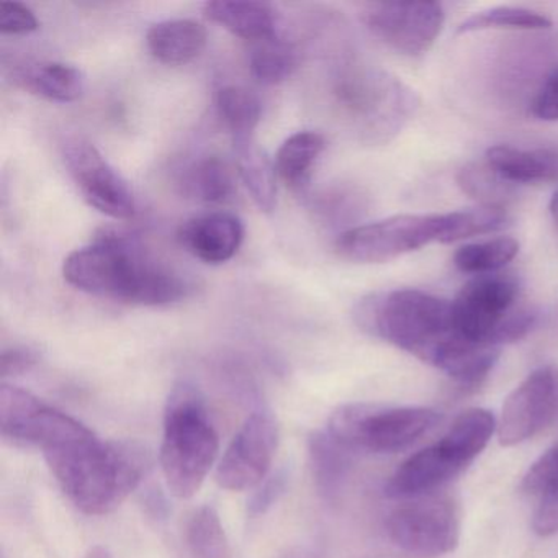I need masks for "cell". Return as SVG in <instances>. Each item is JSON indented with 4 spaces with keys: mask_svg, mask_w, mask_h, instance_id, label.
Instances as JSON below:
<instances>
[{
    "mask_svg": "<svg viewBox=\"0 0 558 558\" xmlns=\"http://www.w3.org/2000/svg\"><path fill=\"white\" fill-rule=\"evenodd\" d=\"M207 38L204 25L191 19H174L153 25L146 34V47L159 63L182 66L201 57Z\"/></svg>",
    "mask_w": 558,
    "mask_h": 558,
    "instance_id": "cell-18",
    "label": "cell"
},
{
    "mask_svg": "<svg viewBox=\"0 0 558 558\" xmlns=\"http://www.w3.org/2000/svg\"><path fill=\"white\" fill-rule=\"evenodd\" d=\"M218 450L220 440L204 398L192 385H178L166 404L159 452L169 492L181 499L192 498L217 462Z\"/></svg>",
    "mask_w": 558,
    "mask_h": 558,
    "instance_id": "cell-5",
    "label": "cell"
},
{
    "mask_svg": "<svg viewBox=\"0 0 558 558\" xmlns=\"http://www.w3.org/2000/svg\"><path fill=\"white\" fill-rule=\"evenodd\" d=\"M68 171L84 201L113 220H129L136 214L132 185L86 140H73L64 148Z\"/></svg>",
    "mask_w": 558,
    "mask_h": 558,
    "instance_id": "cell-12",
    "label": "cell"
},
{
    "mask_svg": "<svg viewBox=\"0 0 558 558\" xmlns=\"http://www.w3.org/2000/svg\"><path fill=\"white\" fill-rule=\"evenodd\" d=\"M452 313L463 338L496 349L525 338L538 319L537 310L522 302L518 280L501 274L466 282L452 302Z\"/></svg>",
    "mask_w": 558,
    "mask_h": 558,
    "instance_id": "cell-7",
    "label": "cell"
},
{
    "mask_svg": "<svg viewBox=\"0 0 558 558\" xmlns=\"http://www.w3.org/2000/svg\"><path fill=\"white\" fill-rule=\"evenodd\" d=\"M76 417L50 407L14 385L0 387V430L15 446L45 450L76 429Z\"/></svg>",
    "mask_w": 558,
    "mask_h": 558,
    "instance_id": "cell-14",
    "label": "cell"
},
{
    "mask_svg": "<svg viewBox=\"0 0 558 558\" xmlns=\"http://www.w3.org/2000/svg\"><path fill=\"white\" fill-rule=\"evenodd\" d=\"M548 208H550L551 218H554L555 225L558 227V191L555 192L554 197H551Z\"/></svg>",
    "mask_w": 558,
    "mask_h": 558,
    "instance_id": "cell-39",
    "label": "cell"
},
{
    "mask_svg": "<svg viewBox=\"0 0 558 558\" xmlns=\"http://www.w3.org/2000/svg\"><path fill=\"white\" fill-rule=\"evenodd\" d=\"M387 532L393 545L414 558H439L460 541V514L449 495L429 493L390 512Z\"/></svg>",
    "mask_w": 558,
    "mask_h": 558,
    "instance_id": "cell-10",
    "label": "cell"
},
{
    "mask_svg": "<svg viewBox=\"0 0 558 558\" xmlns=\"http://www.w3.org/2000/svg\"><path fill=\"white\" fill-rule=\"evenodd\" d=\"M486 162L511 184L558 182V153L498 145L486 151Z\"/></svg>",
    "mask_w": 558,
    "mask_h": 558,
    "instance_id": "cell-20",
    "label": "cell"
},
{
    "mask_svg": "<svg viewBox=\"0 0 558 558\" xmlns=\"http://www.w3.org/2000/svg\"><path fill=\"white\" fill-rule=\"evenodd\" d=\"M279 447V426L272 414H251L217 465V483L230 492L257 488L269 476Z\"/></svg>",
    "mask_w": 558,
    "mask_h": 558,
    "instance_id": "cell-11",
    "label": "cell"
},
{
    "mask_svg": "<svg viewBox=\"0 0 558 558\" xmlns=\"http://www.w3.org/2000/svg\"><path fill=\"white\" fill-rule=\"evenodd\" d=\"M525 495L538 499L532 529L541 537L558 532V442L532 463L522 480Z\"/></svg>",
    "mask_w": 558,
    "mask_h": 558,
    "instance_id": "cell-21",
    "label": "cell"
},
{
    "mask_svg": "<svg viewBox=\"0 0 558 558\" xmlns=\"http://www.w3.org/2000/svg\"><path fill=\"white\" fill-rule=\"evenodd\" d=\"M457 184L463 194L478 202L482 207L505 210L514 201L511 182L505 181L488 162H470L457 174Z\"/></svg>",
    "mask_w": 558,
    "mask_h": 558,
    "instance_id": "cell-29",
    "label": "cell"
},
{
    "mask_svg": "<svg viewBox=\"0 0 558 558\" xmlns=\"http://www.w3.org/2000/svg\"><path fill=\"white\" fill-rule=\"evenodd\" d=\"M368 208V197L357 187L339 185L329 189L316 198L315 210L326 223L344 227L364 217Z\"/></svg>",
    "mask_w": 558,
    "mask_h": 558,
    "instance_id": "cell-33",
    "label": "cell"
},
{
    "mask_svg": "<svg viewBox=\"0 0 558 558\" xmlns=\"http://www.w3.org/2000/svg\"><path fill=\"white\" fill-rule=\"evenodd\" d=\"M250 73L256 83L263 86H276L295 73L299 54L289 41L274 37L256 41L247 57Z\"/></svg>",
    "mask_w": 558,
    "mask_h": 558,
    "instance_id": "cell-27",
    "label": "cell"
},
{
    "mask_svg": "<svg viewBox=\"0 0 558 558\" xmlns=\"http://www.w3.org/2000/svg\"><path fill=\"white\" fill-rule=\"evenodd\" d=\"M444 214L395 215L342 231L335 241L341 259L354 264H381L398 259L430 243H440Z\"/></svg>",
    "mask_w": 558,
    "mask_h": 558,
    "instance_id": "cell-9",
    "label": "cell"
},
{
    "mask_svg": "<svg viewBox=\"0 0 558 558\" xmlns=\"http://www.w3.org/2000/svg\"><path fill=\"white\" fill-rule=\"evenodd\" d=\"M14 81L27 93L54 104L76 102L86 89L83 71L60 61H44L19 68Z\"/></svg>",
    "mask_w": 558,
    "mask_h": 558,
    "instance_id": "cell-17",
    "label": "cell"
},
{
    "mask_svg": "<svg viewBox=\"0 0 558 558\" xmlns=\"http://www.w3.org/2000/svg\"><path fill=\"white\" fill-rule=\"evenodd\" d=\"M325 148V138L319 133H293L277 151V175L293 191H302L308 184L313 168Z\"/></svg>",
    "mask_w": 558,
    "mask_h": 558,
    "instance_id": "cell-25",
    "label": "cell"
},
{
    "mask_svg": "<svg viewBox=\"0 0 558 558\" xmlns=\"http://www.w3.org/2000/svg\"><path fill=\"white\" fill-rule=\"evenodd\" d=\"M331 93L345 129L371 146L391 142L420 106L398 77L349 54L332 71Z\"/></svg>",
    "mask_w": 558,
    "mask_h": 558,
    "instance_id": "cell-4",
    "label": "cell"
},
{
    "mask_svg": "<svg viewBox=\"0 0 558 558\" xmlns=\"http://www.w3.org/2000/svg\"><path fill=\"white\" fill-rule=\"evenodd\" d=\"M365 27L381 44L407 57H421L436 44L446 22L437 2L372 4L362 14Z\"/></svg>",
    "mask_w": 558,
    "mask_h": 558,
    "instance_id": "cell-13",
    "label": "cell"
},
{
    "mask_svg": "<svg viewBox=\"0 0 558 558\" xmlns=\"http://www.w3.org/2000/svg\"><path fill=\"white\" fill-rule=\"evenodd\" d=\"M518 253V241L508 236L495 238V240L459 247L453 254V264L460 272L486 276L508 266Z\"/></svg>",
    "mask_w": 558,
    "mask_h": 558,
    "instance_id": "cell-31",
    "label": "cell"
},
{
    "mask_svg": "<svg viewBox=\"0 0 558 558\" xmlns=\"http://www.w3.org/2000/svg\"><path fill=\"white\" fill-rule=\"evenodd\" d=\"M495 416L483 408L463 411L442 439L404 460L388 480L385 493L390 498H416L439 492L457 478L495 433Z\"/></svg>",
    "mask_w": 558,
    "mask_h": 558,
    "instance_id": "cell-6",
    "label": "cell"
},
{
    "mask_svg": "<svg viewBox=\"0 0 558 558\" xmlns=\"http://www.w3.org/2000/svg\"><path fill=\"white\" fill-rule=\"evenodd\" d=\"M84 558H113V555L106 547L99 545V547L90 548Z\"/></svg>",
    "mask_w": 558,
    "mask_h": 558,
    "instance_id": "cell-38",
    "label": "cell"
},
{
    "mask_svg": "<svg viewBox=\"0 0 558 558\" xmlns=\"http://www.w3.org/2000/svg\"><path fill=\"white\" fill-rule=\"evenodd\" d=\"M439 421L430 408L349 403L331 414L328 433L351 452L395 453L413 446Z\"/></svg>",
    "mask_w": 558,
    "mask_h": 558,
    "instance_id": "cell-8",
    "label": "cell"
},
{
    "mask_svg": "<svg viewBox=\"0 0 558 558\" xmlns=\"http://www.w3.org/2000/svg\"><path fill=\"white\" fill-rule=\"evenodd\" d=\"M185 542L194 558H233L230 541L214 506L192 512L185 527Z\"/></svg>",
    "mask_w": 558,
    "mask_h": 558,
    "instance_id": "cell-28",
    "label": "cell"
},
{
    "mask_svg": "<svg viewBox=\"0 0 558 558\" xmlns=\"http://www.w3.org/2000/svg\"><path fill=\"white\" fill-rule=\"evenodd\" d=\"M44 456L68 498L89 515L119 508L149 469L148 452L142 446L102 440L86 424L45 449Z\"/></svg>",
    "mask_w": 558,
    "mask_h": 558,
    "instance_id": "cell-2",
    "label": "cell"
},
{
    "mask_svg": "<svg viewBox=\"0 0 558 558\" xmlns=\"http://www.w3.org/2000/svg\"><path fill=\"white\" fill-rule=\"evenodd\" d=\"M531 113L542 122H558V68H555L531 102Z\"/></svg>",
    "mask_w": 558,
    "mask_h": 558,
    "instance_id": "cell-36",
    "label": "cell"
},
{
    "mask_svg": "<svg viewBox=\"0 0 558 558\" xmlns=\"http://www.w3.org/2000/svg\"><path fill=\"white\" fill-rule=\"evenodd\" d=\"M178 240L195 259L217 266L236 256L244 240V225L228 211H208L184 221Z\"/></svg>",
    "mask_w": 558,
    "mask_h": 558,
    "instance_id": "cell-16",
    "label": "cell"
},
{
    "mask_svg": "<svg viewBox=\"0 0 558 558\" xmlns=\"http://www.w3.org/2000/svg\"><path fill=\"white\" fill-rule=\"evenodd\" d=\"M234 161L241 182L260 210L270 214L277 205V169L254 136L233 138Z\"/></svg>",
    "mask_w": 558,
    "mask_h": 558,
    "instance_id": "cell-22",
    "label": "cell"
},
{
    "mask_svg": "<svg viewBox=\"0 0 558 558\" xmlns=\"http://www.w3.org/2000/svg\"><path fill=\"white\" fill-rule=\"evenodd\" d=\"M40 361V354L28 345H12L4 349L0 355V375L4 380L12 377H21L35 367Z\"/></svg>",
    "mask_w": 558,
    "mask_h": 558,
    "instance_id": "cell-37",
    "label": "cell"
},
{
    "mask_svg": "<svg viewBox=\"0 0 558 558\" xmlns=\"http://www.w3.org/2000/svg\"><path fill=\"white\" fill-rule=\"evenodd\" d=\"M354 318L368 335L410 352L463 387L482 384L499 357L498 349L457 331L452 302L423 290L371 293L355 305Z\"/></svg>",
    "mask_w": 558,
    "mask_h": 558,
    "instance_id": "cell-1",
    "label": "cell"
},
{
    "mask_svg": "<svg viewBox=\"0 0 558 558\" xmlns=\"http://www.w3.org/2000/svg\"><path fill=\"white\" fill-rule=\"evenodd\" d=\"M501 28L518 32H544L550 31L551 22L545 15L531 11V9L499 5V8L486 9V11L470 15L459 25L457 35L501 31Z\"/></svg>",
    "mask_w": 558,
    "mask_h": 558,
    "instance_id": "cell-30",
    "label": "cell"
},
{
    "mask_svg": "<svg viewBox=\"0 0 558 558\" xmlns=\"http://www.w3.org/2000/svg\"><path fill=\"white\" fill-rule=\"evenodd\" d=\"M308 450L316 488L326 499L335 501L348 480L351 450L339 444L328 430L313 434Z\"/></svg>",
    "mask_w": 558,
    "mask_h": 558,
    "instance_id": "cell-23",
    "label": "cell"
},
{
    "mask_svg": "<svg viewBox=\"0 0 558 558\" xmlns=\"http://www.w3.org/2000/svg\"><path fill=\"white\" fill-rule=\"evenodd\" d=\"M204 15L234 37L253 44L277 37L276 12L263 2L214 0L204 5Z\"/></svg>",
    "mask_w": 558,
    "mask_h": 558,
    "instance_id": "cell-19",
    "label": "cell"
},
{
    "mask_svg": "<svg viewBox=\"0 0 558 558\" xmlns=\"http://www.w3.org/2000/svg\"><path fill=\"white\" fill-rule=\"evenodd\" d=\"M40 28L37 15L21 2H2L0 4V34L31 35Z\"/></svg>",
    "mask_w": 558,
    "mask_h": 558,
    "instance_id": "cell-34",
    "label": "cell"
},
{
    "mask_svg": "<svg viewBox=\"0 0 558 558\" xmlns=\"http://www.w3.org/2000/svg\"><path fill=\"white\" fill-rule=\"evenodd\" d=\"M215 112L233 138L251 136L263 119V102L247 87L223 86L215 94Z\"/></svg>",
    "mask_w": 558,
    "mask_h": 558,
    "instance_id": "cell-26",
    "label": "cell"
},
{
    "mask_svg": "<svg viewBox=\"0 0 558 558\" xmlns=\"http://www.w3.org/2000/svg\"><path fill=\"white\" fill-rule=\"evenodd\" d=\"M287 475L283 472L276 473V475L267 476L259 486H257L254 495L247 501V512L251 518H259L266 514L277 501L280 496L286 492Z\"/></svg>",
    "mask_w": 558,
    "mask_h": 558,
    "instance_id": "cell-35",
    "label": "cell"
},
{
    "mask_svg": "<svg viewBox=\"0 0 558 558\" xmlns=\"http://www.w3.org/2000/svg\"><path fill=\"white\" fill-rule=\"evenodd\" d=\"M509 218L499 208L480 207L472 210L444 214V231L440 244L456 243L478 234L495 233L508 225Z\"/></svg>",
    "mask_w": 558,
    "mask_h": 558,
    "instance_id": "cell-32",
    "label": "cell"
},
{
    "mask_svg": "<svg viewBox=\"0 0 558 558\" xmlns=\"http://www.w3.org/2000/svg\"><path fill=\"white\" fill-rule=\"evenodd\" d=\"M233 171L218 156H205L182 172L181 187L187 197L204 204H225L234 195Z\"/></svg>",
    "mask_w": 558,
    "mask_h": 558,
    "instance_id": "cell-24",
    "label": "cell"
},
{
    "mask_svg": "<svg viewBox=\"0 0 558 558\" xmlns=\"http://www.w3.org/2000/svg\"><path fill=\"white\" fill-rule=\"evenodd\" d=\"M558 410V371L541 367L532 372L502 404L498 436L511 447L541 433Z\"/></svg>",
    "mask_w": 558,
    "mask_h": 558,
    "instance_id": "cell-15",
    "label": "cell"
},
{
    "mask_svg": "<svg viewBox=\"0 0 558 558\" xmlns=\"http://www.w3.org/2000/svg\"><path fill=\"white\" fill-rule=\"evenodd\" d=\"M63 277L80 292L125 305H172L189 292L179 274L146 256L132 238L116 231H104L89 246L73 251L64 259Z\"/></svg>",
    "mask_w": 558,
    "mask_h": 558,
    "instance_id": "cell-3",
    "label": "cell"
}]
</instances>
